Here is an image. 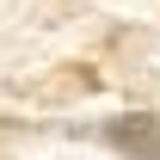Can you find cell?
I'll use <instances>...</instances> for the list:
<instances>
[{
  "label": "cell",
  "instance_id": "1",
  "mask_svg": "<svg viewBox=\"0 0 160 160\" xmlns=\"http://www.w3.org/2000/svg\"><path fill=\"white\" fill-rule=\"evenodd\" d=\"M105 142H111L117 154H148V160H160V117H111Z\"/></svg>",
  "mask_w": 160,
  "mask_h": 160
}]
</instances>
